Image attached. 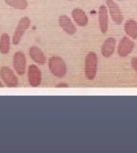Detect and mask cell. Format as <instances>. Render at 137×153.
I'll return each instance as SVG.
<instances>
[{
  "label": "cell",
  "instance_id": "6da1fadb",
  "mask_svg": "<svg viewBox=\"0 0 137 153\" xmlns=\"http://www.w3.org/2000/svg\"><path fill=\"white\" fill-rule=\"evenodd\" d=\"M97 71H98V55L95 52H90L87 54L84 60L85 78L89 81L95 80L96 76H97Z\"/></svg>",
  "mask_w": 137,
  "mask_h": 153
},
{
  "label": "cell",
  "instance_id": "7a4b0ae2",
  "mask_svg": "<svg viewBox=\"0 0 137 153\" xmlns=\"http://www.w3.org/2000/svg\"><path fill=\"white\" fill-rule=\"evenodd\" d=\"M48 69L54 76L56 78H63L65 76L66 71H67V67H66L65 61L62 59L61 56H51L48 60Z\"/></svg>",
  "mask_w": 137,
  "mask_h": 153
},
{
  "label": "cell",
  "instance_id": "3957f363",
  "mask_svg": "<svg viewBox=\"0 0 137 153\" xmlns=\"http://www.w3.org/2000/svg\"><path fill=\"white\" fill-rule=\"evenodd\" d=\"M29 26H30V19H29L27 16L21 17L20 20H19L18 25H17V27L15 29L13 38H11V42H13L14 45H18V44L20 43L21 38L24 36V34L26 33V30L29 28Z\"/></svg>",
  "mask_w": 137,
  "mask_h": 153
},
{
  "label": "cell",
  "instance_id": "277c9868",
  "mask_svg": "<svg viewBox=\"0 0 137 153\" xmlns=\"http://www.w3.org/2000/svg\"><path fill=\"white\" fill-rule=\"evenodd\" d=\"M0 78L4 85L8 88H16L18 87V78L15 72L8 67H1L0 69Z\"/></svg>",
  "mask_w": 137,
  "mask_h": 153
},
{
  "label": "cell",
  "instance_id": "5b68a950",
  "mask_svg": "<svg viewBox=\"0 0 137 153\" xmlns=\"http://www.w3.org/2000/svg\"><path fill=\"white\" fill-rule=\"evenodd\" d=\"M106 6H107V9H108L109 14H110L113 22L117 25L123 24L124 15L120 8H119V6L116 4V1L115 0H106Z\"/></svg>",
  "mask_w": 137,
  "mask_h": 153
},
{
  "label": "cell",
  "instance_id": "8992f818",
  "mask_svg": "<svg viewBox=\"0 0 137 153\" xmlns=\"http://www.w3.org/2000/svg\"><path fill=\"white\" fill-rule=\"evenodd\" d=\"M134 48H135L134 41H133L132 38L128 37V36H125V37L120 39V42L118 43L117 53H118V55L120 57H126L133 52Z\"/></svg>",
  "mask_w": 137,
  "mask_h": 153
},
{
  "label": "cell",
  "instance_id": "52a82bcc",
  "mask_svg": "<svg viewBox=\"0 0 137 153\" xmlns=\"http://www.w3.org/2000/svg\"><path fill=\"white\" fill-rule=\"evenodd\" d=\"M27 76H28L29 85L32 87L36 88V87L41 86V83H42V72L36 64H30L28 67Z\"/></svg>",
  "mask_w": 137,
  "mask_h": 153
},
{
  "label": "cell",
  "instance_id": "ba28073f",
  "mask_svg": "<svg viewBox=\"0 0 137 153\" xmlns=\"http://www.w3.org/2000/svg\"><path fill=\"white\" fill-rule=\"evenodd\" d=\"M13 63H14V69L15 71L17 72V74H19V76L25 74L27 63H26V56L21 51H17L14 54Z\"/></svg>",
  "mask_w": 137,
  "mask_h": 153
},
{
  "label": "cell",
  "instance_id": "9c48e42d",
  "mask_svg": "<svg viewBox=\"0 0 137 153\" xmlns=\"http://www.w3.org/2000/svg\"><path fill=\"white\" fill-rule=\"evenodd\" d=\"M59 25L67 35H74L76 33V26L73 24L71 18L65 15H62L59 17Z\"/></svg>",
  "mask_w": 137,
  "mask_h": 153
},
{
  "label": "cell",
  "instance_id": "30bf717a",
  "mask_svg": "<svg viewBox=\"0 0 137 153\" xmlns=\"http://www.w3.org/2000/svg\"><path fill=\"white\" fill-rule=\"evenodd\" d=\"M98 17H99V27L100 32L102 34H107L108 32V9L107 6L101 5L99 7V11H98Z\"/></svg>",
  "mask_w": 137,
  "mask_h": 153
},
{
  "label": "cell",
  "instance_id": "8fae6325",
  "mask_svg": "<svg viewBox=\"0 0 137 153\" xmlns=\"http://www.w3.org/2000/svg\"><path fill=\"white\" fill-rule=\"evenodd\" d=\"M72 18L74 20V23L80 27H85L89 24L88 15L85 14L84 10L80 9V8H74L72 10Z\"/></svg>",
  "mask_w": 137,
  "mask_h": 153
},
{
  "label": "cell",
  "instance_id": "7c38bea8",
  "mask_svg": "<svg viewBox=\"0 0 137 153\" xmlns=\"http://www.w3.org/2000/svg\"><path fill=\"white\" fill-rule=\"evenodd\" d=\"M116 38L115 37H108L104 42L102 46H101V54L104 57H110L115 53L116 50Z\"/></svg>",
  "mask_w": 137,
  "mask_h": 153
},
{
  "label": "cell",
  "instance_id": "4fadbf2b",
  "mask_svg": "<svg viewBox=\"0 0 137 153\" xmlns=\"http://www.w3.org/2000/svg\"><path fill=\"white\" fill-rule=\"evenodd\" d=\"M29 56L32 57V60L37 64L42 65L44 63H46V56L38 46H32L29 48Z\"/></svg>",
  "mask_w": 137,
  "mask_h": 153
},
{
  "label": "cell",
  "instance_id": "5bb4252c",
  "mask_svg": "<svg viewBox=\"0 0 137 153\" xmlns=\"http://www.w3.org/2000/svg\"><path fill=\"white\" fill-rule=\"evenodd\" d=\"M124 30L132 39H137V22L134 19H128L124 25Z\"/></svg>",
  "mask_w": 137,
  "mask_h": 153
},
{
  "label": "cell",
  "instance_id": "9a60e30c",
  "mask_svg": "<svg viewBox=\"0 0 137 153\" xmlns=\"http://www.w3.org/2000/svg\"><path fill=\"white\" fill-rule=\"evenodd\" d=\"M10 52V36L8 34H2L0 37V53L8 54Z\"/></svg>",
  "mask_w": 137,
  "mask_h": 153
},
{
  "label": "cell",
  "instance_id": "2e32d148",
  "mask_svg": "<svg viewBox=\"0 0 137 153\" xmlns=\"http://www.w3.org/2000/svg\"><path fill=\"white\" fill-rule=\"evenodd\" d=\"M5 2L11 8L19 10H24L28 7V1L27 0H5Z\"/></svg>",
  "mask_w": 137,
  "mask_h": 153
},
{
  "label": "cell",
  "instance_id": "e0dca14e",
  "mask_svg": "<svg viewBox=\"0 0 137 153\" xmlns=\"http://www.w3.org/2000/svg\"><path fill=\"white\" fill-rule=\"evenodd\" d=\"M130 65L134 69V71H136L137 73V57H133L132 60H130Z\"/></svg>",
  "mask_w": 137,
  "mask_h": 153
},
{
  "label": "cell",
  "instance_id": "ac0fdd59",
  "mask_svg": "<svg viewBox=\"0 0 137 153\" xmlns=\"http://www.w3.org/2000/svg\"><path fill=\"white\" fill-rule=\"evenodd\" d=\"M56 87L57 88H61V87H69V85H67V83H59Z\"/></svg>",
  "mask_w": 137,
  "mask_h": 153
},
{
  "label": "cell",
  "instance_id": "d6986e66",
  "mask_svg": "<svg viewBox=\"0 0 137 153\" xmlns=\"http://www.w3.org/2000/svg\"><path fill=\"white\" fill-rule=\"evenodd\" d=\"M4 86H5V85H4V82L1 81V79H0V88H2Z\"/></svg>",
  "mask_w": 137,
  "mask_h": 153
},
{
  "label": "cell",
  "instance_id": "ffe728a7",
  "mask_svg": "<svg viewBox=\"0 0 137 153\" xmlns=\"http://www.w3.org/2000/svg\"><path fill=\"white\" fill-rule=\"evenodd\" d=\"M117 1H123V0H117Z\"/></svg>",
  "mask_w": 137,
  "mask_h": 153
},
{
  "label": "cell",
  "instance_id": "44dd1931",
  "mask_svg": "<svg viewBox=\"0 0 137 153\" xmlns=\"http://www.w3.org/2000/svg\"><path fill=\"white\" fill-rule=\"evenodd\" d=\"M67 1H72V0H67Z\"/></svg>",
  "mask_w": 137,
  "mask_h": 153
}]
</instances>
